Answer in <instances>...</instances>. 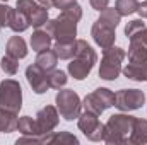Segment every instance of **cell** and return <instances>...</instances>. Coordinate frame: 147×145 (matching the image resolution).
<instances>
[{
    "instance_id": "obj_25",
    "label": "cell",
    "mask_w": 147,
    "mask_h": 145,
    "mask_svg": "<svg viewBox=\"0 0 147 145\" xmlns=\"http://www.w3.org/2000/svg\"><path fill=\"white\" fill-rule=\"evenodd\" d=\"M115 9L118 10V14H120L121 17H123V15H132L134 12H137L139 2H137V0H116Z\"/></svg>"
},
{
    "instance_id": "obj_20",
    "label": "cell",
    "mask_w": 147,
    "mask_h": 145,
    "mask_svg": "<svg viewBox=\"0 0 147 145\" xmlns=\"http://www.w3.org/2000/svg\"><path fill=\"white\" fill-rule=\"evenodd\" d=\"M17 113L10 111V109L0 108V132L3 133H12L14 130H17Z\"/></svg>"
},
{
    "instance_id": "obj_13",
    "label": "cell",
    "mask_w": 147,
    "mask_h": 145,
    "mask_svg": "<svg viewBox=\"0 0 147 145\" xmlns=\"http://www.w3.org/2000/svg\"><path fill=\"white\" fill-rule=\"evenodd\" d=\"M26 79H28L33 92H36V94H45L50 89L48 72H45L41 67H38L36 63H33V65H29L26 68Z\"/></svg>"
},
{
    "instance_id": "obj_11",
    "label": "cell",
    "mask_w": 147,
    "mask_h": 145,
    "mask_svg": "<svg viewBox=\"0 0 147 145\" xmlns=\"http://www.w3.org/2000/svg\"><path fill=\"white\" fill-rule=\"evenodd\" d=\"M16 9L24 12L29 19V24L36 29H39L41 26H45L48 22V9L39 5L36 0H17Z\"/></svg>"
},
{
    "instance_id": "obj_5",
    "label": "cell",
    "mask_w": 147,
    "mask_h": 145,
    "mask_svg": "<svg viewBox=\"0 0 147 145\" xmlns=\"http://www.w3.org/2000/svg\"><path fill=\"white\" fill-rule=\"evenodd\" d=\"M127 53L120 46H110L103 50V58L99 65V77L103 80H116L121 73V63L125 60Z\"/></svg>"
},
{
    "instance_id": "obj_30",
    "label": "cell",
    "mask_w": 147,
    "mask_h": 145,
    "mask_svg": "<svg viewBox=\"0 0 147 145\" xmlns=\"http://www.w3.org/2000/svg\"><path fill=\"white\" fill-rule=\"evenodd\" d=\"M89 3H91V7H92L94 10L101 12L103 9H106V7H108L110 0H89Z\"/></svg>"
},
{
    "instance_id": "obj_16",
    "label": "cell",
    "mask_w": 147,
    "mask_h": 145,
    "mask_svg": "<svg viewBox=\"0 0 147 145\" xmlns=\"http://www.w3.org/2000/svg\"><path fill=\"white\" fill-rule=\"evenodd\" d=\"M128 62L130 63H147V46L144 43L137 39H130Z\"/></svg>"
},
{
    "instance_id": "obj_14",
    "label": "cell",
    "mask_w": 147,
    "mask_h": 145,
    "mask_svg": "<svg viewBox=\"0 0 147 145\" xmlns=\"http://www.w3.org/2000/svg\"><path fill=\"white\" fill-rule=\"evenodd\" d=\"M29 19L24 12H21L19 9H10V14H9V24L7 28H10L14 33H22L29 28Z\"/></svg>"
},
{
    "instance_id": "obj_19",
    "label": "cell",
    "mask_w": 147,
    "mask_h": 145,
    "mask_svg": "<svg viewBox=\"0 0 147 145\" xmlns=\"http://www.w3.org/2000/svg\"><path fill=\"white\" fill-rule=\"evenodd\" d=\"M41 144H79L77 137L69 132H50L41 135Z\"/></svg>"
},
{
    "instance_id": "obj_12",
    "label": "cell",
    "mask_w": 147,
    "mask_h": 145,
    "mask_svg": "<svg viewBox=\"0 0 147 145\" xmlns=\"http://www.w3.org/2000/svg\"><path fill=\"white\" fill-rule=\"evenodd\" d=\"M58 125V109L55 106H45L43 109H39L36 114V126L38 133L46 135L50 132H53Z\"/></svg>"
},
{
    "instance_id": "obj_17",
    "label": "cell",
    "mask_w": 147,
    "mask_h": 145,
    "mask_svg": "<svg viewBox=\"0 0 147 145\" xmlns=\"http://www.w3.org/2000/svg\"><path fill=\"white\" fill-rule=\"evenodd\" d=\"M128 144H134V145L147 144V119L135 118L134 130H132V135L128 138Z\"/></svg>"
},
{
    "instance_id": "obj_28",
    "label": "cell",
    "mask_w": 147,
    "mask_h": 145,
    "mask_svg": "<svg viewBox=\"0 0 147 145\" xmlns=\"http://www.w3.org/2000/svg\"><path fill=\"white\" fill-rule=\"evenodd\" d=\"M10 9H12V7L0 3V29L5 28V26L9 24V14H10Z\"/></svg>"
},
{
    "instance_id": "obj_8",
    "label": "cell",
    "mask_w": 147,
    "mask_h": 145,
    "mask_svg": "<svg viewBox=\"0 0 147 145\" xmlns=\"http://www.w3.org/2000/svg\"><path fill=\"white\" fill-rule=\"evenodd\" d=\"M111 106H115V92L106 89V87H98L91 94H87L82 101L84 111L94 113V114H103L105 111Z\"/></svg>"
},
{
    "instance_id": "obj_18",
    "label": "cell",
    "mask_w": 147,
    "mask_h": 145,
    "mask_svg": "<svg viewBox=\"0 0 147 145\" xmlns=\"http://www.w3.org/2000/svg\"><path fill=\"white\" fill-rule=\"evenodd\" d=\"M57 62H58V56L55 55L53 50H43V51H38V56H36V63L38 67H41L45 72H51L57 68Z\"/></svg>"
},
{
    "instance_id": "obj_2",
    "label": "cell",
    "mask_w": 147,
    "mask_h": 145,
    "mask_svg": "<svg viewBox=\"0 0 147 145\" xmlns=\"http://www.w3.org/2000/svg\"><path fill=\"white\" fill-rule=\"evenodd\" d=\"M120 19H121V15L118 14L116 9L106 7L101 10L98 21L92 24V29H91V36L98 46L106 50L115 44V39H116L115 31H116V26L120 24Z\"/></svg>"
},
{
    "instance_id": "obj_26",
    "label": "cell",
    "mask_w": 147,
    "mask_h": 145,
    "mask_svg": "<svg viewBox=\"0 0 147 145\" xmlns=\"http://www.w3.org/2000/svg\"><path fill=\"white\" fill-rule=\"evenodd\" d=\"M0 67L7 75H16L17 70H19V58H14L10 55H3V58L0 62Z\"/></svg>"
},
{
    "instance_id": "obj_10",
    "label": "cell",
    "mask_w": 147,
    "mask_h": 145,
    "mask_svg": "<svg viewBox=\"0 0 147 145\" xmlns=\"http://www.w3.org/2000/svg\"><path fill=\"white\" fill-rule=\"evenodd\" d=\"M146 103V94L140 89H120L115 92V106L120 111H135Z\"/></svg>"
},
{
    "instance_id": "obj_6",
    "label": "cell",
    "mask_w": 147,
    "mask_h": 145,
    "mask_svg": "<svg viewBox=\"0 0 147 145\" xmlns=\"http://www.w3.org/2000/svg\"><path fill=\"white\" fill-rule=\"evenodd\" d=\"M55 103H57V109H58V113L62 114L63 119L74 121V119L79 118L82 101H80L79 94L74 89H60L57 97H55Z\"/></svg>"
},
{
    "instance_id": "obj_7",
    "label": "cell",
    "mask_w": 147,
    "mask_h": 145,
    "mask_svg": "<svg viewBox=\"0 0 147 145\" xmlns=\"http://www.w3.org/2000/svg\"><path fill=\"white\" fill-rule=\"evenodd\" d=\"M0 108L19 113L22 108V89L14 79H5L0 82Z\"/></svg>"
},
{
    "instance_id": "obj_24",
    "label": "cell",
    "mask_w": 147,
    "mask_h": 145,
    "mask_svg": "<svg viewBox=\"0 0 147 145\" xmlns=\"http://www.w3.org/2000/svg\"><path fill=\"white\" fill-rule=\"evenodd\" d=\"M69 77L63 70H51L48 72V84H50V89H62L65 84H67Z\"/></svg>"
},
{
    "instance_id": "obj_22",
    "label": "cell",
    "mask_w": 147,
    "mask_h": 145,
    "mask_svg": "<svg viewBox=\"0 0 147 145\" xmlns=\"http://www.w3.org/2000/svg\"><path fill=\"white\" fill-rule=\"evenodd\" d=\"M51 44V36L45 31V29H36L31 36V48L34 51H43V50H48Z\"/></svg>"
},
{
    "instance_id": "obj_29",
    "label": "cell",
    "mask_w": 147,
    "mask_h": 145,
    "mask_svg": "<svg viewBox=\"0 0 147 145\" xmlns=\"http://www.w3.org/2000/svg\"><path fill=\"white\" fill-rule=\"evenodd\" d=\"M75 3H77V0H53V7L62 9V10L72 7V5H75Z\"/></svg>"
},
{
    "instance_id": "obj_27",
    "label": "cell",
    "mask_w": 147,
    "mask_h": 145,
    "mask_svg": "<svg viewBox=\"0 0 147 145\" xmlns=\"http://www.w3.org/2000/svg\"><path fill=\"white\" fill-rule=\"evenodd\" d=\"M144 28H146V22H144L142 19H135V21H130V22L125 26V34H127V38H128V39H130L132 36H135L137 33H140Z\"/></svg>"
},
{
    "instance_id": "obj_32",
    "label": "cell",
    "mask_w": 147,
    "mask_h": 145,
    "mask_svg": "<svg viewBox=\"0 0 147 145\" xmlns=\"http://www.w3.org/2000/svg\"><path fill=\"white\" fill-rule=\"evenodd\" d=\"M137 12H139V15H140L142 19H147V0H144L142 3H139Z\"/></svg>"
},
{
    "instance_id": "obj_34",
    "label": "cell",
    "mask_w": 147,
    "mask_h": 145,
    "mask_svg": "<svg viewBox=\"0 0 147 145\" xmlns=\"http://www.w3.org/2000/svg\"><path fill=\"white\" fill-rule=\"evenodd\" d=\"M2 2H7V0H2Z\"/></svg>"
},
{
    "instance_id": "obj_1",
    "label": "cell",
    "mask_w": 147,
    "mask_h": 145,
    "mask_svg": "<svg viewBox=\"0 0 147 145\" xmlns=\"http://www.w3.org/2000/svg\"><path fill=\"white\" fill-rule=\"evenodd\" d=\"M80 19H82V7L79 3H75L72 7L62 10V14L57 19H48V22L45 24V31L57 43L75 41L77 22Z\"/></svg>"
},
{
    "instance_id": "obj_33",
    "label": "cell",
    "mask_w": 147,
    "mask_h": 145,
    "mask_svg": "<svg viewBox=\"0 0 147 145\" xmlns=\"http://www.w3.org/2000/svg\"><path fill=\"white\" fill-rule=\"evenodd\" d=\"M39 5H43L45 9H51L53 7V0H36Z\"/></svg>"
},
{
    "instance_id": "obj_15",
    "label": "cell",
    "mask_w": 147,
    "mask_h": 145,
    "mask_svg": "<svg viewBox=\"0 0 147 145\" xmlns=\"http://www.w3.org/2000/svg\"><path fill=\"white\" fill-rule=\"evenodd\" d=\"M5 51H7V55L21 60V58H26L28 56V44H26V41L21 36H12L7 41Z\"/></svg>"
},
{
    "instance_id": "obj_31",
    "label": "cell",
    "mask_w": 147,
    "mask_h": 145,
    "mask_svg": "<svg viewBox=\"0 0 147 145\" xmlns=\"http://www.w3.org/2000/svg\"><path fill=\"white\" fill-rule=\"evenodd\" d=\"M130 39H137V41H140V43H144V44L147 46V28H144V29H142L140 33H137L135 36H132Z\"/></svg>"
},
{
    "instance_id": "obj_23",
    "label": "cell",
    "mask_w": 147,
    "mask_h": 145,
    "mask_svg": "<svg viewBox=\"0 0 147 145\" xmlns=\"http://www.w3.org/2000/svg\"><path fill=\"white\" fill-rule=\"evenodd\" d=\"M17 130H19L22 135H36V137H39L38 126H36V119H33L31 116H22V118H19V121H17Z\"/></svg>"
},
{
    "instance_id": "obj_9",
    "label": "cell",
    "mask_w": 147,
    "mask_h": 145,
    "mask_svg": "<svg viewBox=\"0 0 147 145\" xmlns=\"http://www.w3.org/2000/svg\"><path fill=\"white\" fill-rule=\"evenodd\" d=\"M77 126L79 130L92 142H101L105 137V125L99 121L98 114L84 111L82 114H79L77 118Z\"/></svg>"
},
{
    "instance_id": "obj_4",
    "label": "cell",
    "mask_w": 147,
    "mask_h": 145,
    "mask_svg": "<svg viewBox=\"0 0 147 145\" xmlns=\"http://www.w3.org/2000/svg\"><path fill=\"white\" fill-rule=\"evenodd\" d=\"M98 62V55L84 39H77V53L69 63V73L75 80H84Z\"/></svg>"
},
{
    "instance_id": "obj_21",
    "label": "cell",
    "mask_w": 147,
    "mask_h": 145,
    "mask_svg": "<svg viewBox=\"0 0 147 145\" xmlns=\"http://www.w3.org/2000/svg\"><path fill=\"white\" fill-rule=\"evenodd\" d=\"M53 51L60 60H72L77 53V39L69 43H55Z\"/></svg>"
},
{
    "instance_id": "obj_3",
    "label": "cell",
    "mask_w": 147,
    "mask_h": 145,
    "mask_svg": "<svg viewBox=\"0 0 147 145\" xmlns=\"http://www.w3.org/2000/svg\"><path fill=\"white\" fill-rule=\"evenodd\" d=\"M134 123H135V116L130 114H113L110 119L105 123V137L103 140L110 145H118V144H128V138L132 135L134 130Z\"/></svg>"
}]
</instances>
